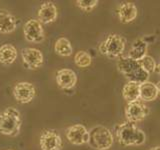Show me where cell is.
<instances>
[{"mask_svg": "<svg viewBox=\"0 0 160 150\" xmlns=\"http://www.w3.org/2000/svg\"><path fill=\"white\" fill-rule=\"evenodd\" d=\"M117 141L122 146H139L145 142V133L131 122H123L115 127Z\"/></svg>", "mask_w": 160, "mask_h": 150, "instance_id": "6da1fadb", "label": "cell"}, {"mask_svg": "<svg viewBox=\"0 0 160 150\" xmlns=\"http://www.w3.org/2000/svg\"><path fill=\"white\" fill-rule=\"evenodd\" d=\"M21 126V112L16 107L9 106L0 112V134L9 137H15L19 135Z\"/></svg>", "mask_w": 160, "mask_h": 150, "instance_id": "7a4b0ae2", "label": "cell"}, {"mask_svg": "<svg viewBox=\"0 0 160 150\" xmlns=\"http://www.w3.org/2000/svg\"><path fill=\"white\" fill-rule=\"evenodd\" d=\"M117 69L128 79V81L142 84L149 79V73L141 67L139 62L127 56L119 57Z\"/></svg>", "mask_w": 160, "mask_h": 150, "instance_id": "3957f363", "label": "cell"}, {"mask_svg": "<svg viewBox=\"0 0 160 150\" xmlns=\"http://www.w3.org/2000/svg\"><path fill=\"white\" fill-rule=\"evenodd\" d=\"M114 137L110 130L103 125H96L89 130L88 144L96 150H107L113 145Z\"/></svg>", "mask_w": 160, "mask_h": 150, "instance_id": "277c9868", "label": "cell"}, {"mask_svg": "<svg viewBox=\"0 0 160 150\" xmlns=\"http://www.w3.org/2000/svg\"><path fill=\"white\" fill-rule=\"evenodd\" d=\"M126 40L119 34H110L99 45V52L110 59L121 57L125 49Z\"/></svg>", "mask_w": 160, "mask_h": 150, "instance_id": "5b68a950", "label": "cell"}, {"mask_svg": "<svg viewBox=\"0 0 160 150\" xmlns=\"http://www.w3.org/2000/svg\"><path fill=\"white\" fill-rule=\"evenodd\" d=\"M23 34L25 39L31 43H41L45 40L42 23L35 18H30L25 22L23 26Z\"/></svg>", "mask_w": 160, "mask_h": 150, "instance_id": "8992f818", "label": "cell"}, {"mask_svg": "<svg viewBox=\"0 0 160 150\" xmlns=\"http://www.w3.org/2000/svg\"><path fill=\"white\" fill-rule=\"evenodd\" d=\"M21 56L24 67L29 70H37L41 68L44 64L43 53L37 48H23L21 51Z\"/></svg>", "mask_w": 160, "mask_h": 150, "instance_id": "52a82bcc", "label": "cell"}, {"mask_svg": "<svg viewBox=\"0 0 160 150\" xmlns=\"http://www.w3.org/2000/svg\"><path fill=\"white\" fill-rule=\"evenodd\" d=\"M149 113V108L141 100L127 103V106L125 108V116H126L128 122L131 123L141 121L148 116Z\"/></svg>", "mask_w": 160, "mask_h": 150, "instance_id": "ba28073f", "label": "cell"}, {"mask_svg": "<svg viewBox=\"0 0 160 150\" xmlns=\"http://www.w3.org/2000/svg\"><path fill=\"white\" fill-rule=\"evenodd\" d=\"M39 144L41 150H61L63 142L56 130L45 129L40 135Z\"/></svg>", "mask_w": 160, "mask_h": 150, "instance_id": "9c48e42d", "label": "cell"}, {"mask_svg": "<svg viewBox=\"0 0 160 150\" xmlns=\"http://www.w3.org/2000/svg\"><path fill=\"white\" fill-rule=\"evenodd\" d=\"M13 96L19 103L27 104L31 102L36 96V89L30 82H18L13 88Z\"/></svg>", "mask_w": 160, "mask_h": 150, "instance_id": "30bf717a", "label": "cell"}, {"mask_svg": "<svg viewBox=\"0 0 160 150\" xmlns=\"http://www.w3.org/2000/svg\"><path fill=\"white\" fill-rule=\"evenodd\" d=\"M66 138L73 145L88 143L89 131L82 124H74L66 130Z\"/></svg>", "mask_w": 160, "mask_h": 150, "instance_id": "8fae6325", "label": "cell"}, {"mask_svg": "<svg viewBox=\"0 0 160 150\" xmlns=\"http://www.w3.org/2000/svg\"><path fill=\"white\" fill-rule=\"evenodd\" d=\"M77 75L72 69L62 68L56 72V83L58 86L64 90H70L77 84Z\"/></svg>", "mask_w": 160, "mask_h": 150, "instance_id": "7c38bea8", "label": "cell"}, {"mask_svg": "<svg viewBox=\"0 0 160 150\" xmlns=\"http://www.w3.org/2000/svg\"><path fill=\"white\" fill-rule=\"evenodd\" d=\"M57 8L51 1H46L40 5L38 9L37 16L38 20L42 24H49L54 22L57 19Z\"/></svg>", "mask_w": 160, "mask_h": 150, "instance_id": "4fadbf2b", "label": "cell"}, {"mask_svg": "<svg viewBox=\"0 0 160 150\" xmlns=\"http://www.w3.org/2000/svg\"><path fill=\"white\" fill-rule=\"evenodd\" d=\"M117 15L120 22L123 24H127L132 22L137 17L138 9L136 5L132 2H123L117 8Z\"/></svg>", "mask_w": 160, "mask_h": 150, "instance_id": "5bb4252c", "label": "cell"}, {"mask_svg": "<svg viewBox=\"0 0 160 150\" xmlns=\"http://www.w3.org/2000/svg\"><path fill=\"white\" fill-rule=\"evenodd\" d=\"M17 20L14 15L6 10H0V33L9 34L15 31Z\"/></svg>", "mask_w": 160, "mask_h": 150, "instance_id": "9a60e30c", "label": "cell"}, {"mask_svg": "<svg viewBox=\"0 0 160 150\" xmlns=\"http://www.w3.org/2000/svg\"><path fill=\"white\" fill-rule=\"evenodd\" d=\"M140 95L139 99L142 102H150L153 101L157 98L159 91L158 88L156 86V84H154L152 82H144L142 84H140Z\"/></svg>", "mask_w": 160, "mask_h": 150, "instance_id": "2e32d148", "label": "cell"}, {"mask_svg": "<svg viewBox=\"0 0 160 150\" xmlns=\"http://www.w3.org/2000/svg\"><path fill=\"white\" fill-rule=\"evenodd\" d=\"M17 49L14 45L6 43L0 46V63L3 65H11L17 58Z\"/></svg>", "mask_w": 160, "mask_h": 150, "instance_id": "e0dca14e", "label": "cell"}, {"mask_svg": "<svg viewBox=\"0 0 160 150\" xmlns=\"http://www.w3.org/2000/svg\"><path fill=\"white\" fill-rule=\"evenodd\" d=\"M147 52V43L142 39H137L136 41H134L131 48H130L128 52L129 58H131L135 61H139L141 60Z\"/></svg>", "mask_w": 160, "mask_h": 150, "instance_id": "ac0fdd59", "label": "cell"}, {"mask_svg": "<svg viewBox=\"0 0 160 150\" xmlns=\"http://www.w3.org/2000/svg\"><path fill=\"white\" fill-rule=\"evenodd\" d=\"M140 84L128 81L122 88V96L128 103L139 100Z\"/></svg>", "mask_w": 160, "mask_h": 150, "instance_id": "d6986e66", "label": "cell"}, {"mask_svg": "<svg viewBox=\"0 0 160 150\" xmlns=\"http://www.w3.org/2000/svg\"><path fill=\"white\" fill-rule=\"evenodd\" d=\"M54 51L59 56H63V57L70 56L73 52L71 42L65 37L58 38L54 44Z\"/></svg>", "mask_w": 160, "mask_h": 150, "instance_id": "ffe728a7", "label": "cell"}, {"mask_svg": "<svg viewBox=\"0 0 160 150\" xmlns=\"http://www.w3.org/2000/svg\"><path fill=\"white\" fill-rule=\"evenodd\" d=\"M74 62H75V65L79 68H86L91 65V62H92L91 55L86 51L80 50V51H78L75 54Z\"/></svg>", "mask_w": 160, "mask_h": 150, "instance_id": "44dd1931", "label": "cell"}, {"mask_svg": "<svg viewBox=\"0 0 160 150\" xmlns=\"http://www.w3.org/2000/svg\"><path fill=\"white\" fill-rule=\"evenodd\" d=\"M138 62L140 65H141V67L145 70V71H147L149 74L151 72H155V69H156L157 64H156V62H155L154 58H152L151 56H149V55H145V56L141 60H139Z\"/></svg>", "mask_w": 160, "mask_h": 150, "instance_id": "7402d4cb", "label": "cell"}, {"mask_svg": "<svg viewBox=\"0 0 160 150\" xmlns=\"http://www.w3.org/2000/svg\"><path fill=\"white\" fill-rule=\"evenodd\" d=\"M76 4H77V7L81 9L82 11L91 12L98 5V0H90V1H86V0H77Z\"/></svg>", "mask_w": 160, "mask_h": 150, "instance_id": "603a6c76", "label": "cell"}, {"mask_svg": "<svg viewBox=\"0 0 160 150\" xmlns=\"http://www.w3.org/2000/svg\"><path fill=\"white\" fill-rule=\"evenodd\" d=\"M155 72H157V73L160 75V63H159V64H157L156 69H155Z\"/></svg>", "mask_w": 160, "mask_h": 150, "instance_id": "cb8c5ba5", "label": "cell"}, {"mask_svg": "<svg viewBox=\"0 0 160 150\" xmlns=\"http://www.w3.org/2000/svg\"><path fill=\"white\" fill-rule=\"evenodd\" d=\"M149 150H160V146H155V147H152V148H150Z\"/></svg>", "mask_w": 160, "mask_h": 150, "instance_id": "d4e9b609", "label": "cell"}, {"mask_svg": "<svg viewBox=\"0 0 160 150\" xmlns=\"http://www.w3.org/2000/svg\"><path fill=\"white\" fill-rule=\"evenodd\" d=\"M156 86H157V88H158V91H159V93H160V80H159V81L157 82Z\"/></svg>", "mask_w": 160, "mask_h": 150, "instance_id": "484cf974", "label": "cell"}, {"mask_svg": "<svg viewBox=\"0 0 160 150\" xmlns=\"http://www.w3.org/2000/svg\"><path fill=\"white\" fill-rule=\"evenodd\" d=\"M7 150H13V149H7Z\"/></svg>", "mask_w": 160, "mask_h": 150, "instance_id": "4316f807", "label": "cell"}]
</instances>
